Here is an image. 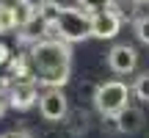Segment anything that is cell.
Here are the masks:
<instances>
[{
  "instance_id": "cell-1",
  "label": "cell",
  "mask_w": 149,
  "mask_h": 138,
  "mask_svg": "<svg viewBox=\"0 0 149 138\" xmlns=\"http://www.w3.org/2000/svg\"><path fill=\"white\" fill-rule=\"evenodd\" d=\"M28 61L33 83H42L44 89H64L72 77V47L61 39H42L31 44Z\"/></svg>"
},
{
  "instance_id": "cell-2",
  "label": "cell",
  "mask_w": 149,
  "mask_h": 138,
  "mask_svg": "<svg viewBox=\"0 0 149 138\" xmlns=\"http://www.w3.org/2000/svg\"><path fill=\"white\" fill-rule=\"evenodd\" d=\"M91 36V14L74 6H61V14L53 25V39L72 44V42H86Z\"/></svg>"
},
{
  "instance_id": "cell-3",
  "label": "cell",
  "mask_w": 149,
  "mask_h": 138,
  "mask_svg": "<svg viewBox=\"0 0 149 138\" xmlns=\"http://www.w3.org/2000/svg\"><path fill=\"white\" fill-rule=\"evenodd\" d=\"M130 94H133V89L127 83H122V80H105V83L97 86L91 102L100 111V116H119L130 105Z\"/></svg>"
},
{
  "instance_id": "cell-4",
  "label": "cell",
  "mask_w": 149,
  "mask_h": 138,
  "mask_svg": "<svg viewBox=\"0 0 149 138\" xmlns=\"http://www.w3.org/2000/svg\"><path fill=\"white\" fill-rule=\"evenodd\" d=\"M39 116L44 122H53V124L64 122L69 116V100H66V94L61 89H44L39 94Z\"/></svg>"
},
{
  "instance_id": "cell-5",
  "label": "cell",
  "mask_w": 149,
  "mask_h": 138,
  "mask_svg": "<svg viewBox=\"0 0 149 138\" xmlns=\"http://www.w3.org/2000/svg\"><path fill=\"white\" fill-rule=\"evenodd\" d=\"M119 31H122V14L116 6L91 14V36L94 39H113Z\"/></svg>"
},
{
  "instance_id": "cell-6",
  "label": "cell",
  "mask_w": 149,
  "mask_h": 138,
  "mask_svg": "<svg viewBox=\"0 0 149 138\" xmlns=\"http://www.w3.org/2000/svg\"><path fill=\"white\" fill-rule=\"evenodd\" d=\"M108 66L116 75L135 72V66H138V53H135V47L133 44H113L111 53H108Z\"/></svg>"
},
{
  "instance_id": "cell-7",
  "label": "cell",
  "mask_w": 149,
  "mask_h": 138,
  "mask_svg": "<svg viewBox=\"0 0 149 138\" xmlns=\"http://www.w3.org/2000/svg\"><path fill=\"white\" fill-rule=\"evenodd\" d=\"M6 102L14 111H28V108L39 105V89L36 83H11L8 94H6Z\"/></svg>"
},
{
  "instance_id": "cell-8",
  "label": "cell",
  "mask_w": 149,
  "mask_h": 138,
  "mask_svg": "<svg viewBox=\"0 0 149 138\" xmlns=\"http://www.w3.org/2000/svg\"><path fill=\"white\" fill-rule=\"evenodd\" d=\"M144 124H146V116H144V111L135 108V105H127V108L116 116V127H119V133H122V135H135V133H141Z\"/></svg>"
},
{
  "instance_id": "cell-9",
  "label": "cell",
  "mask_w": 149,
  "mask_h": 138,
  "mask_svg": "<svg viewBox=\"0 0 149 138\" xmlns=\"http://www.w3.org/2000/svg\"><path fill=\"white\" fill-rule=\"evenodd\" d=\"M11 8H14V25L19 28V31H22V28H28V25H31V20L39 14V3H33V0H17Z\"/></svg>"
},
{
  "instance_id": "cell-10",
  "label": "cell",
  "mask_w": 149,
  "mask_h": 138,
  "mask_svg": "<svg viewBox=\"0 0 149 138\" xmlns=\"http://www.w3.org/2000/svg\"><path fill=\"white\" fill-rule=\"evenodd\" d=\"M58 14H61V6L55 3V0H42V3H39V17H42V20L47 22L50 28L55 25V20H58Z\"/></svg>"
},
{
  "instance_id": "cell-11",
  "label": "cell",
  "mask_w": 149,
  "mask_h": 138,
  "mask_svg": "<svg viewBox=\"0 0 149 138\" xmlns=\"http://www.w3.org/2000/svg\"><path fill=\"white\" fill-rule=\"evenodd\" d=\"M69 119L72 122H66V130H69V133L77 138L80 133H86V130H88V116H86L83 111H74V113H69Z\"/></svg>"
},
{
  "instance_id": "cell-12",
  "label": "cell",
  "mask_w": 149,
  "mask_h": 138,
  "mask_svg": "<svg viewBox=\"0 0 149 138\" xmlns=\"http://www.w3.org/2000/svg\"><path fill=\"white\" fill-rule=\"evenodd\" d=\"M133 94L138 97L141 102H149V72H141L133 83Z\"/></svg>"
},
{
  "instance_id": "cell-13",
  "label": "cell",
  "mask_w": 149,
  "mask_h": 138,
  "mask_svg": "<svg viewBox=\"0 0 149 138\" xmlns=\"http://www.w3.org/2000/svg\"><path fill=\"white\" fill-rule=\"evenodd\" d=\"M8 31H17L14 25V8L6 3H0V33H8Z\"/></svg>"
},
{
  "instance_id": "cell-14",
  "label": "cell",
  "mask_w": 149,
  "mask_h": 138,
  "mask_svg": "<svg viewBox=\"0 0 149 138\" xmlns=\"http://www.w3.org/2000/svg\"><path fill=\"white\" fill-rule=\"evenodd\" d=\"M80 8L88 11V14H97V11H105V8H113V0H77Z\"/></svg>"
},
{
  "instance_id": "cell-15",
  "label": "cell",
  "mask_w": 149,
  "mask_h": 138,
  "mask_svg": "<svg viewBox=\"0 0 149 138\" xmlns=\"http://www.w3.org/2000/svg\"><path fill=\"white\" fill-rule=\"evenodd\" d=\"M135 36H138V42L149 44V14L135 20Z\"/></svg>"
},
{
  "instance_id": "cell-16",
  "label": "cell",
  "mask_w": 149,
  "mask_h": 138,
  "mask_svg": "<svg viewBox=\"0 0 149 138\" xmlns=\"http://www.w3.org/2000/svg\"><path fill=\"white\" fill-rule=\"evenodd\" d=\"M42 138H74V135L66 130V124H64V133H61V127H53V130H47Z\"/></svg>"
},
{
  "instance_id": "cell-17",
  "label": "cell",
  "mask_w": 149,
  "mask_h": 138,
  "mask_svg": "<svg viewBox=\"0 0 149 138\" xmlns=\"http://www.w3.org/2000/svg\"><path fill=\"white\" fill-rule=\"evenodd\" d=\"M0 138H33L28 130H6V133H0Z\"/></svg>"
},
{
  "instance_id": "cell-18",
  "label": "cell",
  "mask_w": 149,
  "mask_h": 138,
  "mask_svg": "<svg viewBox=\"0 0 149 138\" xmlns=\"http://www.w3.org/2000/svg\"><path fill=\"white\" fill-rule=\"evenodd\" d=\"M8 47H6V44H0V64H8Z\"/></svg>"
},
{
  "instance_id": "cell-19",
  "label": "cell",
  "mask_w": 149,
  "mask_h": 138,
  "mask_svg": "<svg viewBox=\"0 0 149 138\" xmlns=\"http://www.w3.org/2000/svg\"><path fill=\"white\" fill-rule=\"evenodd\" d=\"M6 108H8V102H6L3 97H0V116H3V113H6Z\"/></svg>"
},
{
  "instance_id": "cell-20",
  "label": "cell",
  "mask_w": 149,
  "mask_h": 138,
  "mask_svg": "<svg viewBox=\"0 0 149 138\" xmlns=\"http://www.w3.org/2000/svg\"><path fill=\"white\" fill-rule=\"evenodd\" d=\"M135 3H149V0H135Z\"/></svg>"
}]
</instances>
